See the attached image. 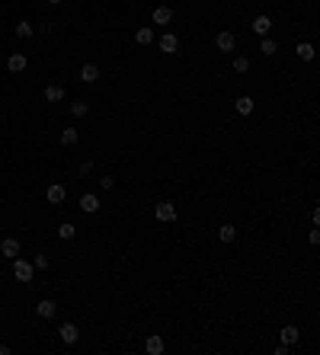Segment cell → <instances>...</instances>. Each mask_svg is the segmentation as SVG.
I'll list each match as a JSON object with an SVG mask.
<instances>
[{
	"instance_id": "27",
	"label": "cell",
	"mask_w": 320,
	"mask_h": 355,
	"mask_svg": "<svg viewBox=\"0 0 320 355\" xmlns=\"http://www.w3.org/2000/svg\"><path fill=\"white\" fill-rule=\"evenodd\" d=\"M90 173H93V163L90 160H83L80 167H77V176H90Z\"/></svg>"
},
{
	"instance_id": "5",
	"label": "cell",
	"mask_w": 320,
	"mask_h": 355,
	"mask_svg": "<svg viewBox=\"0 0 320 355\" xmlns=\"http://www.w3.org/2000/svg\"><path fill=\"white\" fill-rule=\"evenodd\" d=\"M157 45H160L163 55H179V39L173 36V32H163V36L157 39Z\"/></svg>"
},
{
	"instance_id": "30",
	"label": "cell",
	"mask_w": 320,
	"mask_h": 355,
	"mask_svg": "<svg viewBox=\"0 0 320 355\" xmlns=\"http://www.w3.org/2000/svg\"><path fill=\"white\" fill-rule=\"evenodd\" d=\"M307 240H310V244H320V230H317V224H314V230L307 233Z\"/></svg>"
},
{
	"instance_id": "14",
	"label": "cell",
	"mask_w": 320,
	"mask_h": 355,
	"mask_svg": "<svg viewBox=\"0 0 320 355\" xmlns=\"http://www.w3.org/2000/svg\"><path fill=\"white\" fill-rule=\"evenodd\" d=\"M279 336H282V342H285V345H295V342L301 339V330H298V326H282V333H279Z\"/></svg>"
},
{
	"instance_id": "26",
	"label": "cell",
	"mask_w": 320,
	"mask_h": 355,
	"mask_svg": "<svg viewBox=\"0 0 320 355\" xmlns=\"http://www.w3.org/2000/svg\"><path fill=\"white\" fill-rule=\"evenodd\" d=\"M32 32H36V29H32V23H20V26H16V36H20V39H29Z\"/></svg>"
},
{
	"instance_id": "31",
	"label": "cell",
	"mask_w": 320,
	"mask_h": 355,
	"mask_svg": "<svg viewBox=\"0 0 320 355\" xmlns=\"http://www.w3.org/2000/svg\"><path fill=\"white\" fill-rule=\"evenodd\" d=\"M48 4H64V0H48Z\"/></svg>"
},
{
	"instance_id": "2",
	"label": "cell",
	"mask_w": 320,
	"mask_h": 355,
	"mask_svg": "<svg viewBox=\"0 0 320 355\" xmlns=\"http://www.w3.org/2000/svg\"><path fill=\"white\" fill-rule=\"evenodd\" d=\"M154 218L163 221V224L176 221V205H173V202H157V205H154Z\"/></svg>"
},
{
	"instance_id": "1",
	"label": "cell",
	"mask_w": 320,
	"mask_h": 355,
	"mask_svg": "<svg viewBox=\"0 0 320 355\" xmlns=\"http://www.w3.org/2000/svg\"><path fill=\"white\" fill-rule=\"evenodd\" d=\"M13 275H16V279H20V282H26V285H29L32 279H36V266H32V263H26V259H20V256H16V259H13Z\"/></svg>"
},
{
	"instance_id": "12",
	"label": "cell",
	"mask_w": 320,
	"mask_h": 355,
	"mask_svg": "<svg viewBox=\"0 0 320 355\" xmlns=\"http://www.w3.org/2000/svg\"><path fill=\"white\" fill-rule=\"evenodd\" d=\"M36 314H39L42 320H51V317L58 314V304H55V301H48V298H42L39 304H36Z\"/></svg>"
},
{
	"instance_id": "20",
	"label": "cell",
	"mask_w": 320,
	"mask_h": 355,
	"mask_svg": "<svg viewBox=\"0 0 320 355\" xmlns=\"http://www.w3.org/2000/svg\"><path fill=\"white\" fill-rule=\"evenodd\" d=\"M144 349H148V355H160L167 345H163L160 336H148V342H144Z\"/></svg>"
},
{
	"instance_id": "19",
	"label": "cell",
	"mask_w": 320,
	"mask_h": 355,
	"mask_svg": "<svg viewBox=\"0 0 320 355\" xmlns=\"http://www.w3.org/2000/svg\"><path fill=\"white\" fill-rule=\"evenodd\" d=\"M234 109L240 112V115H253V109H256V102L250 99V96H240L237 102H234Z\"/></svg>"
},
{
	"instance_id": "16",
	"label": "cell",
	"mask_w": 320,
	"mask_h": 355,
	"mask_svg": "<svg viewBox=\"0 0 320 355\" xmlns=\"http://www.w3.org/2000/svg\"><path fill=\"white\" fill-rule=\"evenodd\" d=\"M234 237H237L234 224H221V227H218V240H221V244H234Z\"/></svg>"
},
{
	"instance_id": "18",
	"label": "cell",
	"mask_w": 320,
	"mask_h": 355,
	"mask_svg": "<svg viewBox=\"0 0 320 355\" xmlns=\"http://www.w3.org/2000/svg\"><path fill=\"white\" fill-rule=\"evenodd\" d=\"M275 51H279V42H275V39H269V36H263V42H259V55L272 58Z\"/></svg>"
},
{
	"instance_id": "22",
	"label": "cell",
	"mask_w": 320,
	"mask_h": 355,
	"mask_svg": "<svg viewBox=\"0 0 320 355\" xmlns=\"http://www.w3.org/2000/svg\"><path fill=\"white\" fill-rule=\"evenodd\" d=\"M86 112H90V102H86V99H74V102H71V115H74V119H83Z\"/></svg>"
},
{
	"instance_id": "9",
	"label": "cell",
	"mask_w": 320,
	"mask_h": 355,
	"mask_svg": "<svg viewBox=\"0 0 320 355\" xmlns=\"http://www.w3.org/2000/svg\"><path fill=\"white\" fill-rule=\"evenodd\" d=\"M80 211H86V214H96V211H99V195H96V192H86V195H80Z\"/></svg>"
},
{
	"instance_id": "11",
	"label": "cell",
	"mask_w": 320,
	"mask_h": 355,
	"mask_svg": "<svg viewBox=\"0 0 320 355\" xmlns=\"http://www.w3.org/2000/svg\"><path fill=\"white\" fill-rule=\"evenodd\" d=\"M250 29H253L256 36H269V29H272V20H269V16H266V13H259L256 20L250 23Z\"/></svg>"
},
{
	"instance_id": "15",
	"label": "cell",
	"mask_w": 320,
	"mask_h": 355,
	"mask_svg": "<svg viewBox=\"0 0 320 355\" xmlns=\"http://www.w3.org/2000/svg\"><path fill=\"white\" fill-rule=\"evenodd\" d=\"M314 55H317L314 42H298V58L301 61H314Z\"/></svg>"
},
{
	"instance_id": "24",
	"label": "cell",
	"mask_w": 320,
	"mask_h": 355,
	"mask_svg": "<svg viewBox=\"0 0 320 355\" xmlns=\"http://www.w3.org/2000/svg\"><path fill=\"white\" fill-rule=\"evenodd\" d=\"M77 141H80V135H77V128H64V132H61V144H64V147H74Z\"/></svg>"
},
{
	"instance_id": "8",
	"label": "cell",
	"mask_w": 320,
	"mask_h": 355,
	"mask_svg": "<svg viewBox=\"0 0 320 355\" xmlns=\"http://www.w3.org/2000/svg\"><path fill=\"white\" fill-rule=\"evenodd\" d=\"M58 336H61V342H67V345H74L77 339H80V330H77L74 323H61V326H58Z\"/></svg>"
},
{
	"instance_id": "21",
	"label": "cell",
	"mask_w": 320,
	"mask_h": 355,
	"mask_svg": "<svg viewBox=\"0 0 320 355\" xmlns=\"http://www.w3.org/2000/svg\"><path fill=\"white\" fill-rule=\"evenodd\" d=\"M135 42H138V45H151V42H154V29H151V26H141V29L135 32Z\"/></svg>"
},
{
	"instance_id": "13",
	"label": "cell",
	"mask_w": 320,
	"mask_h": 355,
	"mask_svg": "<svg viewBox=\"0 0 320 355\" xmlns=\"http://www.w3.org/2000/svg\"><path fill=\"white\" fill-rule=\"evenodd\" d=\"M64 99V86L61 83H48L45 86V102H61Z\"/></svg>"
},
{
	"instance_id": "7",
	"label": "cell",
	"mask_w": 320,
	"mask_h": 355,
	"mask_svg": "<svg viewBox=\"0 0 320 355\" xmlns=\"http://www.w3.org/2000/svg\"><path fill=\"white\" fill-rule=\"evenodd\" d=\"M45 198H48V202H51V205H61V202H64V198H67V189H64L61 183H51V186L45 189Z\"/></svg>"
},
{
	"instance_id": "6",
	"label": "cell",
	"mask_w": 320,
	"mask_h": 355,
	"mask_svg": "<svg viewBox=\"0 0 320 355\" xmlns=\"http://www.w3.org/2000/svg\"><path fill=\"white\" fill-rule=\"evenodd\" d=\"M0 256L16 259V256H20V240H16V237H4V240H0Z\"/></svg>"
},
{
	"instance_id": "17",
	"label": "cell",
	"mask_w": 320,
	"mask_h": 355,
	"mask_svg": "<svg viewBox=\"0 0 320 355\" xmlns=\"http://www.w3.org/2000/svg\"><path fill=\"white\" fill-rule=\"evenodd\" d=\"M154 23H157V26H170L173 23V10H170V7H157V10H154Z\"/></svg>"
},
{
	"instance_id": "28",
	"label": "cell",
	"mask_w": 320,
	"mask_h": 355,
	"mask_svg": "<svg viewBox=\"0 0 320 355\" xmlns=\"http://www.w3.org/2000/svg\"><path fill=\"white\" fill-rule=\"evenodd\" d=\"M99 189H106V192H109V189H116V179H112V176H99Z\"/></svg>"
},
{
	"instance_id": "25",
	"label": "cell",
	"mask_w": 320,
	"mask_h": 355,
	"mask_svg": "<svg viewBox=\"0 0 320 355\" xmlns=\"http://www.w3.org/2000/svg\"><path fill=\"white\" fill-rule=\"evenodd\" d=\"M231 67H234V74H247V71H250V61H247L244 55H237L234 61H231Z\"/></svg>"
},
{
	"instance_id": "3",
	"label": "cell",
	"mask_w": 320,
	"mask_h": 355,
	"mask_svg": "<svg viewBox=\"0 0 320 355\" xmlns=\"http://www.w3.org/2000/svg\"><path fill=\"white\" fill-rule=\"evenodd\" d=\"M215 45H218V51H224V55H228V51L237 48V36L224 29V32H218V36H215Z\"/></svg>"
},
{
	"instance_id": "29",
	"label": "cell",
	"mask_w": 320,
	"mask_h": 355,
	"mask_svg": "<svg viewBox=\"0 0 320 355\" xmlns=\"http://www.w3.org/2000/svg\"><path fill=\"white\" fill-rule=\"evenodd\" d=\"M32 266H36V269H48V256H45V253H39V256H36V263H32Z\"/></svg>"
},
{
	"instance_id": "10",
	"label": "cell",
	"mask_w": 320,
	"mask_h": 355,
	"mask_svg": "<svg viewBox=\"0 0 320 355\" xmlns=\"http://www.w3.org/2000/svg\"><path fill=\"white\" fill-rule=\"evenodd\" d=\"M99 77H102V67H99V64H83V67H80V80H83V83H96Z\"/></svg>"
},
{
	"instance_id": "4",
	"label": "cell",
	"mask_w": 320,
	"mask_h": 355,
	"mask_svg": "<svg viewBox=\"0 0 320 355\" xmlns=\"http://www.w3.org/2000/svg\"><path fill=\"white\" fill-rule=\"evenodd\" d=\"M26 67H29V58H26L23 51H13V55L7 58V71H10V74H23Z\"/></svg>"
},
{
	"instance_id": "23",
	"label": "cell",
	"mask_w": 320,
	"mask_h": 355,
	"mask_svg": "<svg viewBox=\"0 0 320 355\" xmlns=\"http://www.w3.org/2000/svg\"><path fill=\"white\" fill-rule=\"evenodd\" d=\"M58 237H61V240H74V237H77V227H74L71 221L58 224Z\"/></svg>"
}]
</instances>
